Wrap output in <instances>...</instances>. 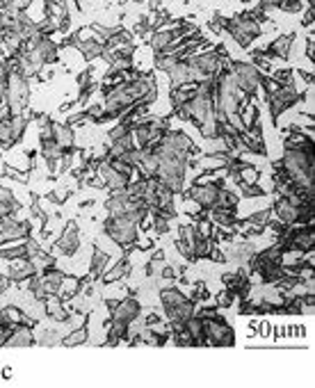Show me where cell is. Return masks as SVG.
<instances>
[{"instance_id": "cell-1", "label": "cell", "mask_w": 315, "mask_h": 388, "mask_svg": "<svg viewBox=\"0 0 315 388\" xmlns=\"http://www.w3.org/2000/svg\"><path fill=\"white\" fill-rule=\"evenodd\" d=\"M103 233L110 238L114 244H119L122 249L133 247L135 240L139 238V226L128 217V215H107L101 224Z\"/></svg>"}, {"instance_id": "cell-2", "label": "cell", "mask_w": 315, "mask_h": 388, "mask_svg": "<svg viewBox=\"0 0 315 388\" xmlns=\"http://www.w3.org/2000/svg\"><path fill=\"white\" fill-rule=\"evenodd\" d=\"M224 30L235 39V44L240 48H249L254 44V39L263 35V26H260L249 12H240L231 18H226Z\"/></svg>"}, {"instance_id": "cell-3", "label": "cell", "mask_w": 315, "mask_h": 388, "mask_svg": "<svg viewBox=\"0 0 315 388\" xmlns=\"http://www.w3.org/2000/svg\"><path fill=\"white\" fill-rule=\"evenodd\" d=\"M7 75V96L5 105L12 114H23L30 107V80L18 71H9Z\"/></svg>"}, {"instance_id": "cell-4", "label": "cell", "mask_w": 315, "mask_h": 388, "mask_svg": "<svg viewBox=\"0 0 315 388\" xmlns=\"http://www.w3.org/2000/svg\"><path fill=\"white\" fill-rule=\"evenodd\" d=\"M203 336L205 345H213V347H233L235 345V331L220 313L203 320Z\"/></svg>"}, {"instance_id": "cell-5", "label": "cell", "mask_w": 315, "mask_h": 388, "mask_svg": "<svg viewBox=\"0 0 315 388\" xmlns=\"http://www.w3.org/2000/svg\"><path fill=\"white\" fill-rule=\"evenodd\" d=\"M229 69L233 73V78L237 82V87H240L245 94L249 96H256L260 92V73L252 62H242V60H229Z\"/></svg>"}, {"instance_id": "cell-6", "label": "cell", "mask_w": 315, "mask_h": 388, "mask_svg": "<svg viewBox=\"0 0 315 388\" xmlns=\"http://www.w3.org/2000/svg\"><path fill=\"white\" fill-rule=\"evenodd\" d=\"M80 249V229H78V222L69 220L64 224V229L60 231V238L53 242L50 247V254L53 256H73L75 252Z\"/></svg>"}, {"instance_id": "cell-7", "label": "cell", "mask_w": 315, "mask_h": 388, "mask_svg": "<svg viewBox=\"0 0 315 388\" xmlns=\"http://www.w3.org/2000/svg\"><path fill=\"white\" fill-rule=\"evenodd\" d=\"M224 188V185H222ZM217 192H220V185L217 183H190V188H186L181 192V197L192 199L201 210H208L215 206L217 201Z\"/></svg>"}, {"instance_id": "cell-8", "label": "cell", "mask_w": 315, "mask_h": 388, "mask_svg": "<svg viewBox=\"0 0 315 388\" xmlns=\"http://www.w3.org/2000/svg\"><path fill=\"white\" fill-rule=\"evenodd\" d=\"M222 252L226 261H231L235 265H247L249 258L258 252V247L252 242V238H240V240H231L222 244Z\"/></svg>"}, {"instance_id": "cell-9", "label": "cell", "mask_w": 315, "mask_h": 388, "mask_svg": "<svg viewBox=\"0 0 315 388\" xmlns=\"http://www.w3.org/2000/svg\"><path fill=\"white\" fill-rule=\"evenodd\" d=\"M142 316V301L137 299V295H126L117 301V306L110 311V318L112 320H122V322H128V325H133V322L139 320Z\"/></svg>"}, {"instance_id": "cell-10", "label": "cell", "mask_w": 315, "mask_h": 388, "mask_svg": "<svg viewBox=\"0 0 315 388\" xmlns=\"http://www.w3.org/2000/svg\"><path fill=\"white\" fill-rule=\"evenodd\" d=\"M107 265H110V254H107L105 249H101L99 244H94L92 249V261H90V274L87 276H80V284L82 286H92L101 279V274L107 269Z\"/></svg>"}, {"instance_id": "cell-11", "label": "cell", "mask_w": 315, "mask_h": 388, "mask_svg": "<svg viewBox=\"0 0 315 388\" xmlns=\"http://www.w3.org/2000/svg\"><path fill=\"white\" fill-rule=\"evenodd\" d=\"M23 46H30L32 50H35L43 64H58L60 62V44L53 37L41 35L39 39L32 41V44H23Z\"/></svg>"}, {"instance_id": "cell-12", "label": "cell", "mask_w": 315, "mask_h": 388, "mask_svg": "<svg viewBox=\"0 0 315 388\" xmlns=\"http://www.w3.org/2000/svg\"><path fill=\"white\" fill-rule=\"evenodd\" d=\"M32 345H37L32 327L23 325V322H18V325H14L12 329H9L5 347H32Z\"/></svg>"}, {"instance_id": "cell-13", "label": "cell", "mask_w": 315, "mask_h": 388, "mask_svg": "<svg viewBox=\"0 0 315 388\" xmlns=\"http://www.w3.org/2000/svg\"><path fill=\"white\" fill-rule=\"evenodd\" d=\"M41 304H43V316L53 322H58V325H64V322L71 318V311L67 308V304H64L58 295H48Z\"/></svg>"}, {"instance_id": "cell-14", "label": "cell", "mask_w": 315, "mask_h": 388, "mask_svg": "<svg viewBox=\"0 0 315 388\" xmlns=\"http://www.w3.org/2000/svg\"><path fill=\"white\" fill-rule=\"evenodd\" d=\"M173 39H176V26L173 28H158V30H151V37H149V46L154 53H169L173 46Z\"/></svg>"}, {"instance_id": "cell-15", "label": "cell", "mask_w": 315, "mask_h": 388, "mask_svg": "<svg viewBox=\"0 0 315 388\" xmlns=\"http://www.w3.org/2000/svg\"><path fill=\"white\" fill-rule=\"evenodd\" d=\"M269 208H272L274 217L281 220L284 224H288V226L297 224L299 206H292V203L286 197H272V203H269Z\"/></svg>"}, {"instance_id": "cell-16", "label": "cell", "mask_w": 315, "mask_h": 388, "mask_svg": "<svg viewBox=\"0 0 315 388\" xmlns=\"http://www.w3.org/2000/svg\"><path fill=\"white\" fill-rule=\"evenodd\" d=\"M130 272H133V265H130L128 256H124L122 261H119V263H114V265H112L110 269H105V272L101 274V279H99V281H101L103 286L122 284V281H126V279L130 276Z\"/></svg>"}, {"instance_id": "cell-17", "label": "cell", "mask_w": 315, "mask_h": 388, "mask_svg": "<svg viewBox=\"0 0 315 388\" xmlns=\"http://www.w3.org/2000/svg\"><path fill=\"white\" fill-rule=\"evenodd\" d=\"M50 135L55 139V144L62 151H73L75 149V128H71L69 124H60L53 122L50 124Z\"/></svg>"}, {"instance_id": "cell-18", "label": "cell", "mask_w": 315, "mask_h": 388, "mask_svg": "<svg viewBox=\"0 0 315 388\" xmlns=\"http://www.w3.org/2000/svg\"><path fill=\"white\" fill-rule=\"evenodd\" d=\"M64 276H67V272L55 265H50L48 269H43V272L39 274V281H41V288L46 290V295H58L60 293V286L64 281Z\"/></svg>"}, {"instance_id": "cell-19", "label": "cell", "mask_w": 315, "mask_h": 388, "mask_svg": "<svg viewBox=\"0 0 315 388\" xmlns=\"http://www.w3.org/2000/svg\"><path fill=\"white\" fill-rule=\"evenodd\" d=\"M162 73H165L167 78H169L171 87H181V85L192 82L190 80V62L188 60H173Z\"/></svg>"}, {"instance_id": "cell-20", "label": "cell", "mask_w": 315, "mask_h": 388, "mask_svg": "<svg viewBox=\"0 0 315 388\" xmlns=\"http://www.w3.org/2000/svg\"><path fill=\"white\" fill-rule=\"evenodd\" d=\"M297 35L295 32H286V35H279L272 44H267V53L272 55L274 60H288L290 58V50H292V44H295Z\"/></svg>"}, {"instance_id": "cell-21", "label": "cell", "mask_w": 315, "mask_h": 388, "mask_svg": "<svg viewBox=\"0 0 315 388\" xmlns=\"http://www.w3.org/2000/svg\"><path fill=\"white\" fill-rule=\"evenodd\" d=\"M7 263H9L7 265V276H9V281L16 284V286L23 284L30 274H35V269H32V265H30V261L26 256L14 258V261H7Z\"/></svg>"}, {"instance_id": "cell-22", "label": "cell", "mask_w": 315, "mask_h": 388, "mask_svg": "<svg viewBox=\"0 0 315 388\" xmlns=\"http://www.w3.org/2000/svg\"><path fill=\"white\" fill-rule=\"evenodd\" d=\"M128 322H122V320H107L105 322V331H107V336H105V345H110V347H117V345H122L128 340Z\"/></svg>"}, {"instance_id": "cell-23", "label": "cell", "mask_w": 315, "mask_h": 388, "mask_svg": "<svg viewBox=\"0 0 315 388\" xmlns=\"http://www.w3.org/2000/svg\"><path fill=\"white\" fill-rule=\"evenodd\" d=\"M205 217H208L215 226H235V222L240 220V210L237 208H208L205 210Z\"/></svg>"}, {"instance_id": "cell-24", "label": "cell", "mask_w": 315, "mask_h": 388, "mask_svg": "<svg viewBox=\"0 0 315 388\" xmlns=\"http://www.w3.org/2000/svg\"><path fill=\"white\" fill-rule=\"evenodd\" d=\"M75 48L80 50V55L85 58V62H94L103 55V41H99L96 37H85V39H75Z\"/></svg>"}, {"instance_id": "cell-25", "label": "cell", "mask_w": 315, "mask_h": 388, "mask_svg": "<svg viewBox=\"0 0 315 388\" xmlns=\"http://www.w3.org/2000/svg\"><path fill=\"white\" fill-rule=\"evenodd\" d=\"M237 149L245 151V153H252V156H267V146L263 142V137H254L247 131L237 135Z\"/></svg>"}, {"instance_id": "cell-26", "label": "cell", "mask_w": 315, "mask_h": 388, "mask_svg": "<svg viewBox=\"0 0 315 388\" xmlns=\"http://www.w3.org/2000/svg\"><path fill=\"white\" fill-rule=\"evenodd\" d=\"M229 165V153H201L197 158V171H217L226 169Z\"/></svg>"}, {"instance_id": "cell-27", "label": "cell", "mask_w": 315, "mask_h": 388, "mask_svg": "<svg viewBox=\"0 0 315 388\" xmlns=\"http://www.w3.org/2000/svg\"><path fill=\"white\" fill-rule=\"evenodd\" d=\"M110 192V197L105 199V210L107 215H124L126 212V203H128V192L126 188L124 190H107Z\"/></svg>"}, {"instance_id": "cell-28", "label": "cell", "mask_w": 315, "mask_h": 388, "mask_svg": "<svg viewBox=\"0 0 315 388\" xmlns=\"http://www.w3.org/2000/svg\"><path fill=\"white\" fill-rule=\"evenodd\" d=\"M284 263H263V267L258 269V279H260V284L263 286H272L277 284L281 276H284Z\"/></svg>"}, {"instance_id": "cell-29", "label": "cell", "mask_w": 315, "mask_h": 388, "mask_svg": "<svg viewBox=\"0 0 315 388\" xmlns=\"http://www.w3.org/2000/svg\"><path fill=\"white\" fill-rule=\"evenodd\" d=\"M133 146H135V144H133V139H130V135H124V137H119V139H114V142L107 144V151L103 153V158H105V160L124 158Z\"/></svg>"}, {"instance_id": "cell-30", "label": "cell", "mask_w": 315, "mask_h": 388, "mask_svg": "<svg viewBox=\"0 0 315 388\" xmlns=\"http://www.w3.org/2000/svg\"><path fill=\"white\" fill-rule=\"evenodd\" d=\"M87 320H82L80 327H73L71 333H67V336H62L60 345H64V347H75V345H85L87 340H90V327H87Z\"/></svg>"}, {"instance_id": "cell-31", "label": "cell", "mask_w": 315, "mask_h": 388, "mask_svg": "<svg viewBox=\"0 0 315 388\" xmlns=\"http://www.w3.org/2000/svg\"><path fill=\"white\" fill-rule=\"evenodd\" d=\"M80 295V276H75V274H67L64 276V281L60 286V293L58 297L67 304V301H71L73 297H78Z\"/></svg>"}, {"instance_id": "cell-32", "label": "cell", "mask_w": 315, "mask_h": 388, "mask_svg": "<svg viewBox=\"0 0 315 388\" xmlns=\"http://www.w3.org/2000/svg\"><path fill=\"white\" fill-rule=\"evenodd\" d=\"M158 297H160V304L162 306H178V304H183V301L188 299V295L183 293V290L178 288V286H165L158 293Z\"/></svg>"}, {"instance_id": "cell-33", "label": "cell", "mask_w": 315, "mask_h": 388, "mask_svg": "<svg viewBox=\"0 0 315 388\" xmlns=\"http://www.w3.org/2000/svg\"><path fill=\"white\" fill-rule=\"evenodd\" d=\"M217 208H237L240 206V194L235 192V188L231 185H224L217 192V201H215Z\"/></svg>"}, {"instance_id": "cell-34", "label": "cell", "mask_w": 315, "mask_h": 388, "mask_svg": "<svg viewBox=\"0 0 315 388\" xmlns=\"http://www.w3.org/2000/svg\"><path fill=\"white\" fill-rule=\"evenodd\" d=\"M186 331L192 336V343L197 345V347H203V345H205V336H203V318L192 316V318L186 322Z\"/></svg>"}, {"instance_id": "cell-35", "label": "cell", "mask_w": 315, "mask_h": 388, "mask_svg": "<svg viewBox=\"0 0 315 388\" xmlns=\"http://www.w3.org/2000/svg\"><path fill=\"white\" fill-rule=\"evenodd\" d=\"M85 117L90 124H107L110 122V117H107L105 107H103V101L101 103H90L85 107Z\"/></svg>"}, {"instance_id": "cell-36", "label": "cell", "mask_w": 315, "mask_h": 388, "mask_svg": "<svg viewBox=\"0 0 315 388\" xmlns=\"http://www.w3.org/2000/svg\"><path fill=\"white\" fill-rule=\"evenodd\" d=\"M28 261H30L32 269H35V274H41L43 269H48L50 265H55V256H53L50 252H43V249H41L39 254L30 256Z\"/></svg>"}, {"instance_id": "cell-37", "label": "cell", "mask_w": 315, "mask_h": 388, "mask_svg": "<svg viewBox=\"0 0 315 388\" xmlns=\"http://www.w3.org/2000/svg\"><path fill=\"white\" fill-rule=\"evenodd\" d=\"M260 180V171L258 167H254L252 163H245L240 169H237V185L240 183H247V185H254V183Z\"/></svg>"}, {"instance_id": "cell-38", "label": "cell", "mask_w": 315, "mask_h": 388, "mask_svg": "<svg viewBox=\"0 0 315 388\" xmlns=\"http://www.w3.org/2000/svg\"><path fill=\"white\" fill-rule=\"evenodd\" d=\"M37 345H43V347H53V345L62 343V333L58 329H41L35 336Z\"/></svg>"}, {"instance_id": "cell-39", "label": "cell", "mask_w": 315, "mask_h": 388, "mask_svg": "<svg viewBox=\"0 0 315 388\" xmlns=\"http://www.w3.org/2000/svg\"><path fill=\"white\" fill-rule=\"evenodd\" d=\"M235 301H237L235 293H233L231 288H226V286L220 290V293L215 295V306H217V308H231V306L235 304Z\"/></svg>"}, {"instance_id": "cell-40", "label": "cell", "mask_w": 315, "mask_h": 388, "mask_svg": "<svg viewBox=\"0 0 315 388\" xmlns=\"http://www.w3.org/2000/svg\"><path fill=\"white\" fill-rule=\"evenodd\" d=\"M190 299L194 301V304H203V301H208L210 299V290H208V286H205V281H194L192 284V295H190Z\"/></svg>"}, {"instance_id": "cell-41", "label": "cell", "mask_w": 315, "mask_h": 388, "mask_svg": "<svg viewBox=\"0 0 315 388\" xmlns=\"http://www.w3.org/2000/svg\"><path fill=\"white\" fill-rule=\"evenodd\" d=\"M269 75H272L279 85H295V69H274Z\"/></svg>"}, {"instance_id": "cell-42", "label": "cell", "mask_w": 315, "mask_h": 388, "mask_svg": "<svg viewBox=\"0 0 315 388\" xmlns=\"http://www.w3.org/2000/svg\"><path fill=\"white\" fill-rule=\"evenodd\" d=\"M173 247H176V252L183 256V258H186V261L188 263H197V254H194L192 252V247L186 242V240H181V238H176V240H173Z\"/></svg>"}, {"instance_id": "cell-43", "label": "cell", "mask_w": 315, "mask_h": 388, "mask_svg": "<svg viewBox=\"0 0 315 388\" xmlns=\"http://www.w3.org/2000/svg\"><path fill=\"white\" fill-rule=\"evenodd\" d=\"M69 197H71V190H69V188H58V190H53V192L46 194V199H48L50 203H58V206H62V203H67Z\"/></svg>"}, {"instance_id": "cell-44", "label": "cell", "mask_w": 315, "mask_h": 388, "mask_svg": "<svg viewBox=\"0 0 315 388\" xmlns=\"http://www.w3.org/2000/svg\"><path fill=\"white\" fill-rule=\"evenodd\" d=\"M128 131H130V124H126V122H119L114 128H110V133H107V144L114 142V139H119V137L128 135Z\"/></svg>"}, {"instance_id": "cell-45", "label": "cell", "mask_w": 315, "mask_h": 388, "mask_svg": "<svg viewBox=\"0 0 315 388\" xmlns=\"http://www.w3.org/2000/svg\"><path fill=\"white\" fill-rule=\"evenodd\" d=\"M256 333H258L260 338H272V333H274V325H272V322H267V320L258 322V325H256Z\"/></svg>"}, {"instance_id": "cell-46", "label": "cell", "mask_w": 315, "mask_h": 388, "mask_svg": "<svg viewBox=\"0 0 315 388\" xmlns=\"http://www.w3.org/2000/svg\"><path fill=\"white\" fill-rule=\"evenodd\" d=\"M160 279H165V281H176V276H178V269L173 267V265H167V263H162L160 267Z\"/></svg>"}, {"instance_id": "cell-47", "label": "cell", "mask_w": 315, "mask_h": 388, "mask_svg": "<svg viewBox=\"0 0 315 388\" xmlns=\"http://www.w3.org/2000/svg\"><path fill=\"white\" fill-rule=\"evenodd\" d=\"M92 75H94V67L85 69V71H80L78 75H75V82H78V90H80V87H87V85L92 82Z\"/></svg>"}, {"instance_id": "cell-48", "label": "cell", "mask_w": 315, "mask_h": 388, "mask_svg": "<svg viewBox=\"0 0 315 388\" xmlns=\"http://www.w3.org/2000/svg\"><path fill=\"white\" fill-rule=\"evenodd\" d=\"M32 0H9V9H14V12H26V9H30Z\"/></svg>"}, {"instance_id": "cell-49", "label": "cell", "mask_w": 315, "mask_h": 388, "mask_svg": "<svg viewBox=\"0 0 315 388\" xmlns=\"http://www.w3.org/2000/svg\"><path fill=\"white\" fill-rule=\"evenodd\" d=\"M160 267H162V263L149 261V263L144 265V274H146L149 279H154V276H158V274H160Z\"/></svg>"}, {"instance_id": "cell-50", "label": "cell", "mask_w": 315, "mask_h": 388, "mask_svg": "<svg viewBox=\"0 0 315 388\" xmlns=\"http://www.w3.org/2000/svg\"><path fill=\"white\" fill-rule=\"evenodd\" d=\"M67 124H69L71 128H78V126H85V124H90V122H87L85 112H80V114H73V117H69Z\"/></svg>"}, {"instance_id": "cell-51", "label": "cell", "mask_w": 315, "mask_h": 388, "mask_svg": "<svg viewBox=\"0 0 315 388\" xmlns=\"http://www.w3.org/2000/svg\"><path fill=\"white\" fill-rule=\"evenodd\" d=\"M5 96H7V75L0 71V103H5Z\"/></svg>"}, {"instance_id": "cell-52", "label": "cell", "mask_w": 315, "mask_h": 388, "mask_svg": "<svg viewBox=\"0 0 315 388\" xmlns=\"http://www.w3.org/2000/svg\"><path fill=\"white\" fill-rule=\"evenodd\" d=\"M9 288H12V281H9V276L7 274H0V295H5Z\"/></svg>"}, {"instance_id": "cell-53", "label": "cell", "mask_w": 315, "mask_h": 388, "mask_svg": "<svg viewBox=\"0 0 315 388\" xmlns=\"http://www.w3.org/2000/svg\"><path fill=\"white\" fill-rule=\"evenodd\" d=\"M313 50H315V41H313V32H309V39H306V58H309V62H313Z\"/></svg>"}, {"instance_id": "cell-54", "label": "cell", "mask_w": 315, "mask_h": 388, "mask_svg": "<svg viewBox=\"0 0 315 388\" xmlns=\"http://www.w3.org/2000/svg\"><path fill=\"white\" fill-rule=\"evenodd\" d=\"M151 261H156V263H165V249H154V254H151Z\"/></svg>"}, {"instance_id": "cell-55", "label": "cell", "mask_w": 315, "mask_h": 388, "mask_svg": "<svg viewBox=\"0 0 315 388\" xmlns=\"http://www.w3.org/2000/svg\"><path fill=\"white\" fill-rule=\"evenodd\" d=\"M9 117H12V112H9V107H7L5 103H0V122L9 119Z\"/></svg>"}, {"instance_id": "cell-56", "label": "cell", "mask_w": 315, "mask_h": 388, "mask_svg": "<svg viewBox=\"0 0 315 388\" xmlns=\"http://www.w3.org/2000/svg\"><path fill=\"white\" fill-rule=\"evenodd\" d=\"M299 75L304 80H306V87H313V73L311 71H304V69H299Z\"/></svg>"}, {"instance_id": "cell-57", "label": "cell", "mask_w": 315, "mask_h": 388, "mask_svg": "<svg viewBox=\"0 0 315 388\" xmlns=\"http://www.w3.org/2000/svg\"><path fill=\"white\" fill-rule=\"evenodd\" d=\"M94 203H96L94 199H82V201H80V210H90V208H94Z\"/></svg>"}, {"instance_id": "cell-58", "label": "cell", "mask_w": 315, "mask_h": 388, "mask_svg": "<svg viewBox=\"0 0 315 388\" xmlns=\"http://www.w3.org/2000/svg\"><path fill=\"white\" fill-rule=\"evenodd\" d=\"M12 374H14V372L9 370V368H5V370H3V377H5V379H9V377H12Z\"/></svg>"}, {"instance_id": "cell-59", "label": "cell", "mask_w": 315, "mask_h": 388, "mask_svg": "<svg viewBox=\"0 0 315 388\" xmlns=\"http://www.w3.org/2000/svg\"><path fill=\"white\" fill-rule=\"evenodd\" d=\"M43 3H53V5H62L64 0H43Z\"/></svg>"}, {"instance_id": "cell-60", "label": "cell", "mask_w": 315, "mask_h": 388, "mask_svg": "<svg viewBox=\"0 0 315 388\" xmlns=\"http://www.w3.org/2000/svg\"><path fill=\"white\" fill-rule=\"evenodd\" d=\"M119 3H128V0H119ZM133 3H146V0H133Z\"/></svg>"}]
</instances>
